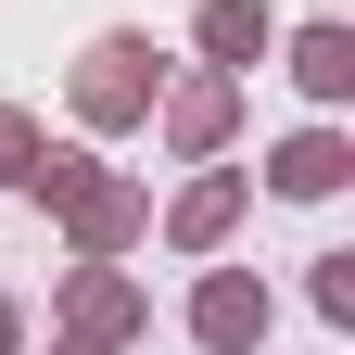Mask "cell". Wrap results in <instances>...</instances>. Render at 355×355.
Wrapping results in <instances>:
<instances>
[{"mask_svg": "<svg viewBox=\"0 0 355 355\" xmlns=\"http://www.w3.org/2000/svg\"><path fill=\"white\" fill-rule=\"evenodd\" d=\"M26 191L64 216V241H76V254H127V241L153 229V191H140V178H114L102 153H51V140H38Z\"/></svg>", "mask_w": 355, "mask_h": 355, "instance_id": "obj_1", "label": "cell"}, {"mask_svg": "<svg viewBox=\"0 0 355 355\" xmlns=\"http://www.w3.org/2000/svg\"><path fill=\"white\" fill-rule=\"evenodd\" d=\"M153 89H165V51H153V38H89V51H76V114L89 127H140L153 114Z\"/></svg>", "mask_w": 355, "mask_h": 355, "instance_id": "obj_2", "label": "cell"}, {"mask_svg": "<svg viewBox=\"0 0 355 355\" xmlns=\"http://www.w3.org/2000/svg\"><path fill=\"white\" fill-rule=\"evenodd\" d=\"M153 114H165V140L203 165V153L241 127V76H229V64H203V76H165V89H153Z\"/></svg>", "mask_w": 355, "mask_h": 355, "instance_id": "obj_3", "label": "cell"}, {"mask_svg": "<svg viewBox=\"0 0 355 355\" xmlns=\"http://www.w3.org/2000/svg\"><path fill=\"white\" fill-rule=\"evenodd\" d=\"M191 343L203 355H254L266 343V279H254V266H216V279L191 292Z\"/></svg>", "mask_w": 355, "mask_h": 355, "instance_id": "obj_4", "label": "cell"}, {"mask_svg": "<svg viewBox=\"0 0 355 355\" xmlns=\"http://www.w3.org/2000/svg\"><path fill=\"white\" fill-rule=\"evenodd\" d=\"M64 330H76V343H127V330H140V292L114 279V254H76V279H64Z\"/></svg>", "mask_w": 355, "mask_h": 355, "instance_id": "obj_5", "label": "cell"}, {"mask_svg": "<svg viewBox=\"0 0 355 355\" xmlns=\"http://www.w3.org/2000/svg\"><path fill=\"white\" fill-rule=\"evenodd\" d=\"M343 178H355V140H343V127H304V140L266 153V191H292V203H330Z\"/></svg>", "mask_w": 355, "mask_h": 355, "instance_id": "obj_6", "label": "cell"}, {"mask_svg": "<svg viewBox=\"0 0 355 355\" xmlns=\"http://www.w3.org/2000/svg\"><path fill=\"white\" fill-rule=\"evenodd\" d=\"M229 229H241V165H216V178H191V191L165 203V241L178 254H216Z\"/></svg>", "mask_w": 355, "mask_h": 355, "instance_id": "obj_7", "label": "cell"}, {"mask_svg": "<svg viewBox=\"0 0 355 355\" xmlns=\"http://www.w3.org/2000/svg\"><path fill=\"white\" fill-rule=\"evenodd\" d=\"M266 38H279V13H266V0H203V64H229V76H241Z\"/></svg>", "mask_w": 355, "mask_h": 355, "instance_id": "obj_8", "label": "cell"}, {"mask_svg": "<svg viewBox=\"0 0 355 355\" xmlns=\"http://www.w3.org/2000/svg\"><path fill=\"white\" fill-rule=\"evenodd\" d=\"M292 76H304V102H343V89H355V38L343 26H304L292 38Z\"/></svg>", "mask_w": 355, "mask_h": 355, "instance_id": "obj_9", "label": "cell"}, {"mask_svg": "<svg viewBox=\"0 0 355 355\" xmlns=\"http://www.w3.org/2000/svg\"><path fill=\"white\" fill-rule=\"evenodd\" d=\"M26 165H38V114L0 102V191H26Z\"/></svg>", "mask_w": 355, "mask_h": 355, "instance_id": "obj_10", "label": "cell"}, {"mask_svg": "<svg viewBox=\"0 0 355 355\" xmlns=\"http://www.w3.org/2000/svg\"><path fill=\"white\" fill-rule=\"evenodd\" d=\"M304 292H318V318H355V254H318V279H304Z\"/></svg>", "mask_w": 355, "mask_h": 355, "instance_id": "obj_11", "label": "cell"}, {"mask_svg": "<svg viewBox=\"0 0 355 355\" xmlns=\"http://www.w3.org/2000/svg\"><path fill=\"white\" fill-rule=\"evenodd\" d=\"M0 355H26V304L13 292H0Z\"/></svg>", "mask_w": 355, "mask_h": 355, "instance_id": "obj_12", "label": "cell"}, {"mask_svg": "<svg viewBox=\"0 0 355 355\" xmlns=\"http://www.w3.org/2000/svg\"><path fill=\"white\" fill-rule=\"evenodd\" d=\"M51 355H114V343H76V330H64V343H51Z\"/></svg>", "mask_w": 355, "mask_h": 355, "instance_id": "obj_13", "label": "cell"}]
</instances>
